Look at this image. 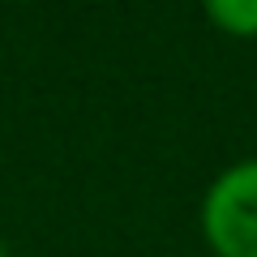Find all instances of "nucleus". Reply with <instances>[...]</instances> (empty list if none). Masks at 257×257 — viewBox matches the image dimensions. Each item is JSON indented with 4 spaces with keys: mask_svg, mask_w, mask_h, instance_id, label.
Wrapping results in <instances>:
<instances>
[{
    "mask_svg": "<svg viewBox=\"0 0 257 257\" xmlns=\"http://www.w3.org/2000/svg\"><path fill=\"white\" fill-rule=\"evenodd\" d=\"M202 236L214 257H257V159H240L210 180Z\"/></svg>",
    "mask_w": 257,
    "mask_h": 257,
    "instance_id": "1",
    "label": "nucleus"
},
{
    "mask_svg": "<svg viewBox=\"0 0 257 257\" xmlns=\"http://www.w3.org/2000/svg\"><path fill=\"white\" fill-rule=\"evenodd\" d=\"M0 257H9V248H5V244H0Z\"/></svg>",
    "mask_w": 257,
    "mask_h": 257,
    "instance_id": "3",
    "label": "nucleus"
},
{
    "mask_svg": "<svg viewBox=\"0 0 257 257\" xmlns=\"http://www.w3.org/2000/svg\"><path fill=\"white\" fill-rule=\"evenodd\" d=\"M206 18L231 39H257V0H210Z\"/></svg>",
    "mask_w": 257,
    "mask_h": 257,
    "instance_id": "2",
    "label": "nucleus"
}]
</instances>
